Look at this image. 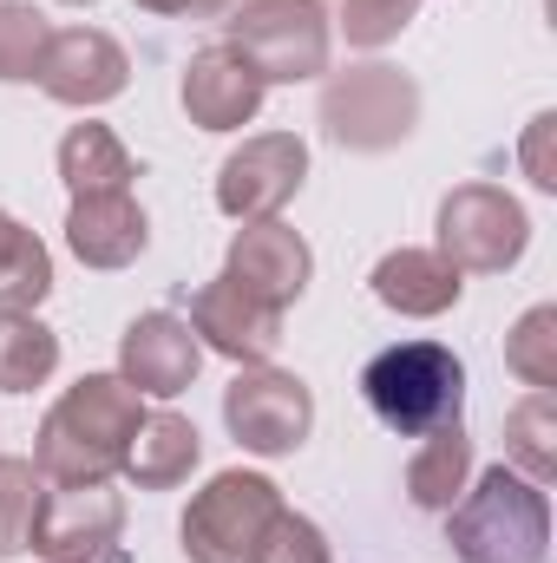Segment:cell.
<instances>
[{
    "mask_svg": "<svg viewBox=\"0 0 557 563\" xmlns=\"http://www.w3.org/2000/svg\"><path fill=\"white\" fill-rule=\"evenodd\" d=\"M144 394H132L119 374H86L73 380L46 420L33 432V472L46 485H92V478H112L125 465V445L139 432Z\"/></svg>",
    "mask_w": 557,
    "mask_h": 563,
    "instance_id": "obj_1",
    "label": "cell"
},
{
    "mask_svg": "<svg viewBox=\"0 0 557 563\" xmlns=\"http://www.w3.org/2000/svg\"><path fill=\"white\" fill-rule=\"evenodd\" d=\"M446 544L459 563H545L551 551V498L512 465H485L472 492L446 511Z\"/></svg>",
    "mask_w": 557,
    "mask_h": 563,
    "instance_id": "obj_2",
    "label": "cell"
},
{
    "mask_svg": "<svg viewBox=\"0 0 557 563\" xmlns=\"http://www.w3.org/2000/svg\"><path fill=\"white\" fill-rule=\"evenodd\" d=\"M361 394L374 407V420L401 439H426L433 426L459 420L466 400V367L452 347L439 341H394L361 367Z\"/></svg>",
    "mask_w": 557,
    "mask_h": 563,
    "instance_id": "obj_3",
    "label": "cell"
},
{
    "mask_svg": "<svg viewBox=\"0 0 557 563\" xmlns=\"http://www.w3.org/2000/svg\"><path fill=\"white\" fill-rule=\"evenodd\" d=\"M223 46H237L263 86H295L328 73V7L321 0H237L223 20Z\"/></svg>",
    "mask_w": 557,
    "mask_h": 563,
    "instance_id": "obj_4",
    "label": "cell"
},
{
    "mask_svg": "<svg viewBox=\"0 0 557 563\" xmlns=\"http://www.w3.org/2000/svg\"><path fill=\"white\" fill-rule=\"evenodd\" d=\"M419 125V86L401 66H348L321 86V132L341 151H394Z\"/></svg>",
    "mask_w": 557,
    "mask_h": 563,
    "instance_id": "obj_5",
    "label": "cell"
},
{
    "mask_svg": "<svg viewBox=\"0 0 557 563\" xmlns=\"http://www.w3.org/2000/svg\"><path fill=\"white\" fill-rule=\"evenodd\" d=\"M282 511L276 478L263 472H217L184 511V558L190 563H250L270 518Z\"/></svg>",
    "mask_w": 557,
    "mask_h": 563,
    "instance_id": "obj_6",
    "label": "cell"
},
{
    "mask_svg": "<svg viewBox=\"0 0 557 563\" xmlns=\"http://www.w3.org/2000/svg\"><path fill=\"white\" fill-rule=\"evenodd\" d=\"M532 243V217L499 184H459L439 203V256L466 276H505Z\"/></svg>",
    "mask_w": 557,
    "mask_h": 563,
    "instance_id": "obj_7",
    "label": "cell"
},
{
    "mask_svg": "<svg viewBox=\"0 0 557 563\" xmlns=\"http://www.w3.org/2000/svg\"><path fill=\"white\" fill-rule=\"evenodd\" d=\"M119 538H125V498L112 492V478H92L40 492L26 551L46 563H125Z\"/></svg>",
    "mask_w": 557,
    "mask_h": 563,
    "instance_id": "obj_8",
    "label": "cell"
},
{
    "mask_svg": "<svg viewBox=\"0 0 557 563\" xmlns=\"http://www.w3.org/2000/svg\"><path fill=\"white\" fill-rule=\"evenodd\" d=\"M223 426L243 452L288 459V452H302V439L315 426V394L282 367H243L223 387Z\"/></svg>",
    "mask_w": 557,
    "mask_h": 563,
    "instance_id": "obj_9",
    "label": "cell"
},
{
    "mask_svg": "<svg viewBox=\"0 0 557 563\" xmlns=\"http://www.w3.org/2000/svg\"><path fill=\"white\" fill-rule=\"evenodd\" d=\"M302 177H308V144L295 132L243 139L217 170V210L237 217V223H263L302 190Z\"/></svg>",
    "mask_w": 557,
    "mask_h": 563,
    "instance_id": "obj_10",
    "label": "cell"
},
{
    "mask_svg": "<svg viewBox=\"0 0 557 563\" xmlns=\"http://www.w3.org/2000/svg\"><path fill=\"white\" fill-rule=\"evenodd\" d=\"M33 79H40L46 99L92 112V106H106V99H119V92L132 86V59H125V46H119L112 33H99V26H66V33L46 40V59H40Z\"/></svg>",
    "mask_w": 557,
    "mask_h": 563,
    "instance_id": "obj_11",
    "label": "cell"
},
{
    "mask_svg": "<svg viewBox=\"0 0 557 563\" xmlns=\"http://www.w3.org/2000/svg\"><path fill=\"white\" fill-rule=\"evenodd\" d=\"M263 73L237 53V46H197L184 59V79H177V99L190 112L197 132H243L256 112H263Z\"/></svg>",
    "mask_w": 557,
    "mask_h": 563,
    "instance_id": "obj_12",
    "label": "cell"
},
{
    "mask_svg": "<svg viewBox=\"0 0 557 563\" xmlns=\"http://www.w3.org/2000/svg\"><path fill=\"white\" fill-rule=\"evenodd\" d=\"M204 367V341L190 334L184 314H164L151 308L139 314L125 334H119V380L132 394H151V400H177Z\"/></svg>",
    "mask_w": 557,
    "mask_h": 563,
    "instance_id": "obj_13",
    "label": "cell"
},
{
    "mask_svg": "<svg viewBox=\"0 0 557 563\" xmlns=\"http://www.w3.org/2000/svg\"><path fill=\"white\" fill-rule=\"evenodd\" d=\"M190 334L237 367H270V354L282 347V314L243 295L230 276H217L190 295Z\"/></svg>",
    "mask_w": 557,
    "mask_h": 563,
    "instance_id": "obj_14",
    "label": "cell"
},
{
    "mask_svg": "<svg viewBox=\"0 0 557 563\" xmlns=\"http://www.w3.org/2000/svg\"><path fill=\"white\" fill-rule=\"evenodd\" d=\"M223 276L237 282L243 295H256L263 308L282 314L288 301H302V288H308V276H315V250H308L288 223L263 217V223H243V230H237Z\"/></svg>",
    "mask_w": 557,
    "mask_h": 563,
    "instance_id": "obj_15",
    "label": "cell"
},
{
    "mask_svg": "<svg viewBox=\"0 0 557 563\" xmlns=\"http://www.w3.org/2000/svg\"><path fill=\"white\" fill-rule=\"evenodd\" d=\"M144 243H151V223L132 203V190H119V197H73V210H66V250L86 269H125V263L144 256Z\"/></svg>",
    "mask_w": 557,
    "mask_h": 563,
    "instance_id": "obj_16",
    "label": "cell"
},
{
    "mask_svg": "<svg viewBox=\"0 0 557 563\" xmlns=\"http://www.w3.org/2000/svg\"><path fill=\"white\" fill-rule=\"evenodd\" d=\"M368 282H374V301H381V308L414 314V321L446 314V308L459 301V288H466V276H459L439 250H387Z\"/></svg>",
    "mask_w": 557,
    "mask_h": 563,
    "instance_id": "obj_17",
    "label": "cell"
},
{
    "mask_svg": "<svg viewBox=\"0 0 557 563\" xmlns=\"http://www.w3.org/2000/svg\"><path fill=\"white\" fill-rule=\"evenodd\" d=\"M197 459H204V439H197V426L184 420V413H144L119 472L139 492H171V485H184L197 472Z\"/></svg>",
    "mask_w": 557,
    "mask_h": 563,
    "instance_id": "obj_18",
    "label": "cell"
},
{
    "mask_svg": "<svg viewBox=\"0 0 557 563\" xmlns=\"http://www.w3.org/2000/svg\"><path fill=\"white\" fill-rule=\"evenodd\" d=\"M132 177H139V164H132V151L119 144L112 125L86 119L59 139V184L73 197H119V190H132Z\"/></svg>",
    "mask_w": 557,
    "mask_h": 563,
    "instance_id": "obj_19",
    "label": "cell"
},
{
    "mask_svg": "<svg viewBox=\"0 0 557 563\" xmlns=\"http://www.w3.org/2000/svg\"><path fill=\"white\" fill-rule=\"evenodd\" d=\"M466 478H472V439H466V426L459 420L433 426L426 445L407 459V498H414L419 511H452V498L466 492Z\"/></svg>",
    "mask_w": 557,
    "mask_h": 563,
    "instance_id": "obj_20",
    "label": "cell"
},
{
    "mask_svg": "<svg viewBox=\"0 0 557 563\" xmlns=\"http://www.w3.org/2000/svg\"><path fill=\"white\" fill-rule=\"evenodd\" d=\"M53 367H59V334L26 308H0V394H33L53 380Z\"/></svg>",
    "mask_w": 557,
    "mask_h": 563,
    "instance_id": "obj_21",
    "label": "cell"
},
{
    "mask_svg": "<svg viewBox=\"0 0 557 563\" xmlns=\"http://www.w3.org/2000/svg\"><path fill=\"white\" fill-rule=\"evenodd\" d=\"M46 295H53V256H46V243L0 210V308H26L33 314Z\"/></svg>",
    "mask_w": 557,
    "mask_h": 563,
    "instance_id": "obj_22",
    "label": "cell"
},
{
    "mask_svg": "<svg viewBox=\"0 0 557 563\" xmlns=\"http://www.w3.org/2000/svg\"><path fill=\"white\" fill-rule=\"evenodd\" d=\"M505 452H512V472H525L532 485H551L557 478V400L551 394H525L505 413Z\"/></svg>",
    "mask_w": 557,
    "mask_h": 563,
    "instance_id": "obj_23",
    "label": "cell"
},
{
    "mask_svg": "<svg viewBox=\"0 0 557 563\" xmlns=\"http://www.w3.org/2000/svg\"><path fill=\"white\" fill-rule=\"evenodd\" d=\"M505 367L532 387V394H551L557 387V308L538 301L518 314V328L505 334Z\"/></svg>",
    "mask_w": 557,
    "mask_h": 563,
    "instance_id": "obj_24",
    "label": "cell"
},
{
    "mask_svg": "<svg viewBox=\"0 0 557 563\" xmlns=\"http://www.w3.org/2000/svg\"><path fill=\"white\" fill-rule=\"evenodd\" d=\"M46 40H53V26H46L40 7H26V0H0V79H7V86H26V79L40 73Z\"/></svg>",
    "mask_w": 557,
    "mask_h": 563,
    "instance_id": "obj_25",
    "label": "cell"
},
{
    "mask_svg": "<svg viewBox=\"0 0 557 563\" xmlns=\"http://www.w3.org/2000/svg\"><path fill=\"white\" fill-rule=\"evenodd\" d=\"M33 505H40V472H33V459L0 452V558H20V551H26Z\"/></svg>",
    "mask_w": 557,
    "mask_h": 563,
    "instance_id": "obj_26",
    "label": "cell"
},
{
    "mask_svg": "<svg viewBox=\"0 0 557 563\" xmlns=\"http://www.w3.org/2000/svg\"><path fill=\"white\" fill-rule=\"evenodd\" d=\"M250 563H335V551H328V538H321L315 518H302V511L282 505L276 518H270V531H263V544H256V558Z\"/></svg>",
    "mask_w": 557,
    "mask_h": 563,
    "instance_id": "obj_27",
    "label": "cell"
},
{
    "mask_svg": "<svg viewBox=\"0 0 557 563\" xmlns=\"http://www.w3.org/2000/svg\"><path fill=\"white\" fill-rule=\"evenodd\" d=\"M419 0H341V33H348V46H387V40H401L407 26H414Z\"/></svg>",
    "mask_w": 557,
    "mask_h": 563,
    "instance_id": "obj_28",
    "label": "cell"
},
{
    "mask_svg": "<svg viewBox=\"0 0 557 563\" xmlns=\"http://www.w3.org/2000/svg\"><path fill=\"white\" fill-rule=\"evenodd\" d=\"M551 139H557V112H538V119L525 125V139H518V164H525V177H532L538 190H557Z\"/></svg>",
    "mask_w": 557,
    "mask_h": 563,
    "instance_id": "obj_29",
    "label": "cell"
},
{
    "mask_svg": "<svg viewBox=\"0 0 557 563\" xmlns=\"http://www.w3.org/2000/svg\"><path fill=\"white\" fill-rule=\"evenodd\" d=\"M144 13H210L217 0H139Z\"/></svg>",
    "mask_w": 557,
    "mask_h": 563,
    "instance_id": "obj_30",
    "label": "cell"
},
{
    "mask_svg": "<svg viewBox=\"0 0 557 563\" xmlns=\"http://www.w3.org/2000/svg\"><path fill=\"white\" fill-rule=\"evenodd\" d=\"M66 7H92V0H66Z\"/></svg>",
    "mask_w": 557,
    "mask_h": 563,
    "instance_id": "obj_31",
    "label": "cell"
}]
</instances>
